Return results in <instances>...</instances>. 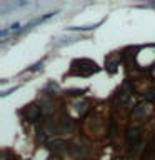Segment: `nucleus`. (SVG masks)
Wrapping results in <instances>:
<instances>
[{
	"label": "nucleus",
	"instance_id": "1",
	"mask_svg": "<svg viewBox=\"0 0 155 160\" xmlns=\"http://www.w3.org/2000/svg\"><path fill=\"white\" fill-rule=\"evenodd\" d=\"M130 97H132V83H130L129 78H125L124 83H122L120 88L117 90L115 102L120 103V105H129L130 103Z\"/></svg>",
	"mask_w": 155,
	"mask_h": 160
},
{
	"label": "nucleus",
	"instance_id": "2",
	"mask_svg": "<svg viewBox=\"0 0 155 160\" xmlns=\"http://www.w3.org/2000/svg\"><path fill=\"white\" fill-rule=\"evenodd\" d=\"M125 142H127V147H129L130 150L135 149V147L142 142L140 130L137 129V127H127V130H125Z\"/></svg>",
	"mask_w": 155,
	"mask_h": 160
},
{
	"label": "nucleus",
	"instance_id": "3",
	"mask_svg": "<svg viewBox=\"0 0 155 160\" xmlns=\"http://www.w3.org/2000/svg\"><path fill=\"white\" fill-rule=\"evenodd\" d=\"M58 14V10H53V12H48V14H45V15H40V17H35L33 20H30L28 23H25L23 25V28H22V32L20 33H23L25 30H30L32 27H35V25H40V23H43V22H47V20H50L52 17H55ZM18 33V35H20Z\"/></svg>",
	"mask_w": 155,
	"mask_h": 160
},
{
	"label": "nucleus",
	"instance_id": "4",
	"mask_svg": "<svg viewBox=\"0 0 155 160\" xmlns=\"http://www.w3.org/2000/svg\"><path fill=\"white\" fill-rule=\"evenodd\" d=\"M42 109L40 105H30L28 109L25 110V120L28 122V124H33V122H37V120L42 117Z\"/></svg>",
	"mask_w": 155,
	"mask_h": 160
},
{
	"label": "nucleus",
	"instance_id": "5",
	"mask_svg": "<svg viewBox=\"0 0 155 160\" xmlns=\"http://www.w3.org/2000/svg\"><path fill=\"white\" fill-rule=\"evenodd\" d=\"M150 112V107H149V102H140L135 105L134 109V117L135 119H145Z\"/></svg>",
	"mask_w": 155,
	"mask_h": 160
},
{
	"label": "nucleus",
	"instance_id": "6",
	"mask_svg": "<svg viewBox=\"0 0 155 160\" xmlns=\"http://www.w3.org/2000/svg\"><path fill=\"white\" fill-rule=\"evenodd\" d=\"M48 149L52 150V152H63V150H67V142L62 139H52L50 142H48Z\"/></svg>",
	"mask_w": 155,
	"mask_h": 160
},
{
	"label": "nucleus",
	"instance_id": "7",
	"mask_svg": "<svg viewBox=\"0 0 155 160\" xmlns=\"http://www.w3.org/2000/svg\"><path fill=\"white\" fill-rule=\"evenodd\" d=\"M58 125H60V129L65 130V132H72V130H73V120L70 119V115H67V114L60 115Z\"/></svg>",
	"mask_w": 155,
	"mask_h": 160
},
{
	"label": "nucleus",
	"instance_id": "8",
	"mask_svg": "<svg viewBox=\"0 0 155 160\" xmlns=\"http://www.w3.org/2000/svg\"><path fill=\"white\" fill-rule=\"evenodd\" d=\"M82 40L78 37H65V38H57V40L52 43L53 48H60V47H65V45H70V43H75V42Z\"/></svg>",
	"mask_w": 155,
	"mask_h": 160
},
{
	"label": "nucleus",
	"instance_id": "9",
	"mask_svg": "<svg viewBox=\"0 0 155 160\" xmlns=\"http://www.w3.org/2000/svg\"><path fill=\"white\" fill-rule=\"evenodd\" d=\"M105 22V18L103 20H100V22H97V23H93V25H83V27H67L65 30H68V32H88V30H95L97 27H100Z\"/></svg>",
	"mask_w": 155,
	"mask_h": 160
},
{
	"label": "nucleus",
	"instance_id": "10",
	"mask_svg": "<svg viewBox=\"0 0 155 160\" xmlns=\"http://www.w3.org/2000/svg\"><path fill=\"white\" fill-rule=\"evenodd\" d=\"M35 139L40 144H45L47 142V130L43 125H35Z\"/></svg>",
	"mask_w": 155,
	"mask_h": 160
},
{
	"label": "nucleus",
	"instance_id": "11",
	"mask_svg": "<svg viewBox=\"0 0 155 160\" xmlns=\"http://www.w3.org/2000/svg\"><path fill=\"white\" fill-rule=\"evenodd\" d=\"M73 109L77 110L78 117H80V119H83V117L87 115V112H88V105L85 102H77L75 105H73Z\"/></svg>",
	"mask_w": 155,
	"mask_h": 160
},
{
	"label": "nucleus",
	"instance_id": "12",
	"mask_svg": "<svg viewBox=\"0 0 155 160\" xmlns=\"http://www.w3.org/2000/svg\"><path fill=\"white\" fill-rule=\"evenodd\" d=\"M117 67H119V60H117V58L115 57H110L109 60H107V72L109 73H115L117 72Z\"/></svg>",
	"mask_w": 155,
	"mask_h": 160
},
{
	"label": "nucleus",
	"instance_id": "13",
	"mask_svg": "<svg viewBox=\"0 0 155 160\" xmlns=\"http://www.w3.org/2000/svg\"><path fill=\"white\" fill-rule=\"evenodd\" d=\"M72 152L80 157H88V149L85 145H72Z\"/></svg>",
	"mask_w": 155,
	"mask_h": 160
},
{
	"label": "nucleus",
	"instance_id": "14",
	"mask_svg": "<svg viewBox=\"0 0 155 160\" xmlns=\"http://www.w3.org/2000/svg\"><path fill=\"white\" fill-rule=\"evenodd\" d=\"M87 92H88V88H70V90L65 92V95L67 97H80V95H83Z\"/></svg>",
	"mask_w": 155,
	"mask_h": 160
},
{
	"label": "nucleus",
	"instance_id": "15",
	"mask_svg": "<svg viewBox=\"0 0 155 160\" xmlns=\"http://www.w3.org/2000/svg\"><path fill=\"white\" fill-rule=\"evenodd\" d=\"M40 109H42V114L43 115H50L52 114V103L45 98H42L40 100Z\"/></svg>",
	"mask_w": 155,
	"mask_h": 160
},
{
	"label": "nucleus",
	"instance_id": "16",
	"mask_svg": "<svg viewBox=\"0 0 155 160\" xmlns=\"http://www.w3.org/2000/svg\"><path fill=\"white\" fill-rule=\"evenodd\" d=\"M144 98H145V102H154L155 100V88H149V90H145L144 93Z\"/></svg>",
	"mask_w": 155,
	"mask_h": 160
},
{
	"label": "nucleus",
	"instance_id": "17",
	"mask_svg": "<svg viewBox=\"0 0 155 160\" xmlns=\"http://www.w3.org/2000/svg\"><path fill=\"white\" fill-rule=\"evenodd\" d=\"M45 130H47V135H58V127H55L53 124L45 125Z\"/></svg>",
	"mask_w": 155,
	"mask_h": 160
},
{
	"label": "nucleus",
	"instance_id": "18",
	"mask_svg": "<svg viewBox=\"0 0 155 160\" xmlns=\"http://www.w3.org/2000/svg\"><path fill=\"white\" fill-rule=\"evenodd\" d=\"M58 90H60V88H58V83H55L53 80H50L45 87V92H58Z\"/></svg>",
	"mask_w": 155,
	"mask_h": 160
},
{
	"label": "nucleus",
	"instance_id": "19",
	"mask_svg": "<svg viewBox=\"0 0 155 160\" xmlns=\"http://www.w3.org/2000/svg\"><path fill=\"white\" fill-rule=\"evenodd\" d=\"M109 139H114V135H115V120L114 119H110L109 120Z\"/></svg>",
	"mask_w": 155,
	"mask_h": 160
},
{
	"label": "nucleus",
	"instance_id": "20",
	"mask_svg": "<svg viewBox=\"0 0 155 160\" xmlns=\"http://www.w3.org/2000/svg\"><path fill=\"white\" fill-rule=\"evenodd\" d=\"M42 67H43V60H40V62H37L35 65H32L30 68H27L25 72H37V70H42Z\"/></svg>",
	"mask_w": 155,
	"mask_h": 160
},
{
	"label": "nucleus",
	"instance_id": "21",
	"mask_svg": "<svg viewBox=\"0 0 155 160\" xmlns=\"http://www.w3.org/2000/svg\"><path fill=\"white\" fill-rule=\"evenodd\" d=\"M139 9H155V2L154 4H142V5H137Z\"/></svg>",
	"mask_w": 155,
	"mask_h": 160
},
{
	"label": "nucleus",
	"instance_id": "22",
	"mask_svg": "<svg viewBox=\"0 0 155 160\" xmlns=\"http://www.w3.org/2000/svg\"><path fill=\"white\" fill-rule=\"evenodd\" d=\"M18 88H20V87H18V85H17V87L10 88V90H7V92H4V93H2V97H7V95H9V93H14V92H15V90H18Z\"/></svg>",
	"mask_w": 155,
	"mask_h": 160
},
{
	"label": "nucleus",
	"instance_id": "23",
	"mask_svg": "<svg viewBox=\"0 0 155 160\" xmlns=\"http://www.w3.org/2000/svg\"><path fill=\"white\" fill-rule=\"evenodd\" d=\"M154 147H155V142H154Z\"/></svg>",
	"mask_w": 155,
	"mask_h": 160
}]
</instances>
